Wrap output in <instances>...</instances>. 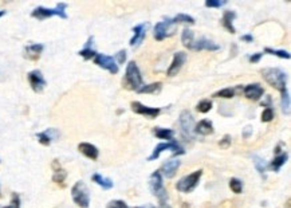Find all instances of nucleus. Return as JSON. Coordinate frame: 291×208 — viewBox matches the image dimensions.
Segmentation results:
<instances>
[{
    "mask_svg": "<svg viewBox=\"0 0 291 208\" xmlns=\"http://www.w3.org/2000/svg\"><path fill=\"white\" fill-rule=\"evenodd\" d=\"M263 78L266 79V82L268 85H271L272 88H275L279 92H284L286 89V82H287V75L286 73L280 69H276V67H268V69H263L262 71Z\"/></svg>",
    "mask_w": 291,
    "mask_h": 208,
    "instance_id": "f257e3e1",
    "label": "nucleus"
},
{
    "mask_svg": "<svg viewBox=\"0 0 291 208\" xmlns=\"http://www.w3.org/2000/svg\"><path fill=\"white\" fill-rule=\"evenodd\" d=\"M125 86L130 90H136L138 92L140 89L144 86L142 85V75L141 71L138 69L137 63L129 62L126 67V73H125Z\"/></svg>",
    "mask_w": 291,
    "mask_h": 208,
    "instance_id": "f03ea898",
    "label": "nucleus"
},
{
    "mask_svg": "<svg viewBox=\"0 0 291 208\" xmlns=\"http://www.w3.org/2000/svg\"><path fill=\"white\" fill-rule=\"evenodd\" d=\"M66 7L67 5H65V3H58L55 9L38 7V9H35L33 13H31V17L37 18L38 21H45L47 18L54 17V15H58V17L62 18V19H67Z\"/></svg>",
    "mask_w": 291,
    "mask_h": 208,
    "instance_id": "7ed1b4c3",
    "label": "nucleus"
},
{
    "mask_svg": "<svg viewBox=\"0 0 291 208\" xmlns=\"http://www.w3.org/2000/svg\"><path fill=\"white\" fill-rule=\"evenodd\" d=\"M149 187L152 193L158 199L160 204H161V205H165L166 200H168V192H166V189L164 188L160 171H156L154 173H152L149 180Z\"/></svg>",
    "mask_w": 291,
    "mask_h": 208,
    "instance_id": "20e7f679",
    "label": "nucleus"
},
{
    "mask_svg": "<svg viewBox=\"0 0 291 208\" xmlns=\"http://www.w3.org/2000/svg\"><path fill=\"white\" fill-rule=\"evenodd\" d=\"M71 196L74 203L81 208H88L90 204V193L83 181H77L74 187L71 188Z\"/></svg>",
    "mask_w": 291,
    "mask_h": 208,
    "instance_id": "39448f33",
    "label": "nucleus"
},
{
    "mask_svg": "<svg viewBox=\"0 0 291 208\" xmlns=\"http://www.w3.org/2000/svg\"><path fill=\"white\" fill-rule=\"evenodd\" d=\"M201 171H195L193 173L188 176H184L183 179L179 180V183L176 184V188H177V191L180 192H191L193 191L196 188V185L199 184V180L201 177Z\"/></svg>",
    "mask_w": 291,
    "mask_h": 208,
    "instance_id": "423d86ee",
    "label": "nucleus"
},
{
    "mask_svg": "<svg viewBox=\"0 0 291 208\" xmlns=\"http://www.w3.org/2000/svg\"><path fill=\"white\" fill-rule=\"evenodd\" d=\"M164 150H173V154H184L183 148H181V146H180L175 140H173V141L161 142V144H158V145L154 148L153 153H152V156H150L148 160H149V161H153V160L158 158V156H160L161 152H164Z\"/></svg>",
    "mask_w": 291,
    "mask_h": 208,
    "instance_id": "0eeeda50",
    "label": "nucleus"
},
{
    "mask_svg": "<svg viewBox=\"0 0 291 208\" xmlns=\"http://www.w3.org/2000/svg\"><path fill=\"white\" fill-rule=\"evenodd\" d=\"M176 31L175 25L172 23L171 19H166L165 22H160L154 26V38L157 41H162L169 35H173Z\"/></svg>",
    "mask_w": 291,
    "mask_h": 208,
    "instance_id": "6e6552de",
    "label": "nucleus"
},
{
    "mask_svg": "<svg viewBox=\"0 0 291 208\" xmlns=\"http://www.w3.org/2000/svg\"><path fill=\"white\" fill-rule=\"evenodd\" d=\"M180 126L183 129V133L185 137L193 138V133H195V121L193 117L188 110H184L180 114Z\"/></svg>",
    "mask_w": 291,
    "mask_h": 208,
    "instance_id": "1a4fd4ad",
    "label": "nucleus"
},
{
    "mask_svg": "<svg viewBox=\"0 0 291 208\" xmlns=\"http://www.w3.org/2000/svg\"><path fill=\"white\" fill-rule=\"evenodd\" d=\"M94 63L97 66L102 67L105 70H108L112 74H117L118 73V65L116 63V59L113 57H108L105 54H97L94 57Z\"/></svg>",
    "mask_w": 291,
    "mask_h": 208,
    "instance_id": "9d476101",
    "label": "nucleus"
},
{
    "mask_svg": "<svg viewBox=\"0 0 291 208\" xmlns=\"http://www.w3.org/2000/svg\"><path fill=\"white\" fill-rule=\"evenodd\" d=\"M29 82L34 92L41 93L46 86V79L39 70H33L29 73Z\"/></svg>",
    "mask_w": 291,
    "mask_h": 208,
    "instance_id": "9b49d317",
    "label": "nucleus"
},
{
    "mask_svg": "<svg viewBox=\"0 0 291 208\" xmlns=\"http://www.w3.org/2000/svg\"><path fill=\"white\" fill-rule=\"evenodd\" d=\"M187 61V54L184 53V51H179V53H176L175 57H173V61H172L171 66L166 71V74L168 77H173V75H177L180 70H181V67L184 66V63Z\"/></svg>",
    "mask_w": 291,
    "mask_h": 208,
    "instance_id": "f8f14e48",
    "label": "nucleus"
},
{
    "mask_svg": "<svg viewBox=\"0 0 291 208\" xmlns=\"http://www.w3.org/2000/svg\"><path fill=\"white\" fill-rule=\"evenodd\" d=\"M149 27V23H141V25L136 26L133 29V38L130 39V46L132 47H138L141 45L144 39L146 37V30Z\"/></svg>",
    "mask_w": 291,
    "mask_h": 208,
    "instance_id": "ddd939ff",
    "label": "nucleus"
},
{
    "mask_svg": "<svg viewBox=\"0 0 291 208\" xmlns=\"http://www.w3.org/2000/svg\"><path fill=\"white\" fill-rule=\"evenodd\" d=\"M191 50L195 51H200V50H208V51H216L219 50L220 47L216 43H213L212 41H209V39H205V38H201L199 41H193L191 46H189Z\"/></svg>",
    "mask_w": 291,
    "mask_h": 208,
    "instance_id": "4468645a",
    "label": "nucleus"
},
{
    "mask_svg": "<svg viewBox=\"0 0 291 208\" xmlns=\"http://www.w3.org/2000/svg\"><path fill=\"white\" fill-rule=\"evenodd\" d=\"M132 109H133L134 113L142 114V116L150 117V118L157 117L158 114H160V109L149 108V106H145V105L140 104V102H133V104H132Z\"/></svg>",
    "mask_w": 291,
    "mask_h": 208,
    "instance_id": "2eb2a0df",
    "label": "nucleus"
},
{
    "mask_svg": "<svg viewBox=\"0 0 291 208\" xmlns=\"http://www.w3.org/2000/svg\"><path fill=\"white\" fill-rule=\"evenodd\" d=\"M263 88L259 85V83H252V85H248L244 88V96L248 98V100L258 101L260 100V97L263 96Z\"/></svg>",
    "mask_w": 291,
    "mask_h": 208,
    "instance_id": "dca6fc26",
    "label": "nucleus"
},
{
    "mask_svg": "<svg viewBox=\"0 0 291 208\" xmlns=\"http://www.w3.org/2000/svg\"><path fill=\"white\" fill-rule=\"evenodd\" d=\"M78 149L83 156L92 158V160H97L98 154H100V150L97 149V146H94L93 144H89V142H81L78 145Z\"/></svg>",
    "mask_w": 291,
    "mask_h": 208,
    "instance_id": "f3484780",
    "label": "nucleus"
},
{
    "mask_svg": "<svg viewBox=\"0 0 291 208\" xmlns=\"http://www.w3.org/2000/svg\"><path fill=\"white\" fill-rule=\"evenodd\" d=\"M43 49H45L43 45H39V43L29 45V46L25 47V57L27 59H31V61H37L41 57Z\"/></svg>",
    "mask_w": 291,
    "mask_h": 208,
    "instance_id": "a211bd4d",
    "label": "nucleus"
},
{
    "mask_svg": "<svg viewBox=\"0 0 291 208\" xmlns=\"http://www.w3.org/2000/svg\"><path fill=\"white\" fill-rule=\"evenodd\" d=\"M180 164H181V162H180L179 160H171V161H166L165 164L162 165V173H164V176L168 177V179L173 177L176 172H177V169H179Z\"/></svg>",
    "mask_w": 291,
    "mask_h": 208,
    "instance_id": "6ab92c4d",
    "label": "nucleus"
},
{
    "mask_svg": "<svg viewBox=\"0 0 291 208\" xmlns=\"http://www.w3.org/2000/svg\"><path fill=\"white\" fill-rule=\"evenodd\" d=\"M196 133L201 134V136H208V134L213 133V125L209 120H201L195 128Z\"/></svg>",
    "mask_w": 291,
    "mask_h": 208,
    "instance_id": "aec40b11",
    "label": "nucleus"
},
{
    "mask_svg": "<svg viewBox=\"0 0 291 208\" xmlns=\"http://www.w3.org/2000/svg\"><path fill=\"white\" fill-rule=\"evenodd\" d=\"M53 169H54V175H53V180H54L55 183L58 184H63V181H65V179H66V171L63 169L62 166H61V164H59L57 160H54L53 161Z\"/></svg>",
    "mask_w": 291,
    "mask_h": 208,
    "instance_id": "412c9836",
    "label": "nucleus"
},
{
    "mask_svg": "<svg viewBox=\"0 0 291 208\" xmlns=\"http://www.w3.org/2000/svg\"><path fill=\"white\" fill-rule=\"evenodd\" d=\"M236 18V14L233 13V11H225L224 15H223V26H224L225 30H228L231 34H235V27H233V19Z\"/></svg>",
    "mask_w": 291,
    "mask_h": 208,
    "instance_id": "4be33fe9",
    "label": "nucleus"
},
{
    "mask_svg": "<svg viewBox=\"0 0 291 208\" xmlns=\"http://www.w3.org/2000/svg\"><path fill=\"white\" fill-rule=\"evenodd\" d=\"M93 39H94V38H93V37L89 38V41H88V43H86V46H85V49H83V50H81L78 53V54L81 55V57H83V58H85V59H92V58H94V57H96V55H97L96 51H94L92 49Z\"/></svg>",
    "mask_w": 291,
    "mask_h": 208,
    "instance_id": "5701e85b",
    "label": "nucleus"
},
{
    "mask_svg": "<svg viewBox=\"0 0 291 208\" xmlns=\"http://www.w3.org/2000/svg\"><path fill=\"white\" fill-rule=\"evenodd\" d=\"M162 83L161 82H156V83H150V85H145L142 86L137 93H145V94H156V93L161 92Z\"/></svg>",
    "mask_w": 291,
    "mask_h": 208,
    "instance_id": "b1692460",
    "label": "nucleus"
},
{
    "mask_svg": "<svg viewBox=\"0 0 291 208\" xmlns=\"http://www.w3.org/2000/svg\"><path fill=\"white\" fill-rule=\"evenodd\" d=\"M154 134H156V137L162 138V140H166V141H173V134L175 132L172 129H161V128H156L154 129Z\"/></svg>",
    "mask_w": 291,
    "mask_h": 208,
    "instance_id": "393cba45",
    "label": "nucleus"
},
{
    "mask_svg": "<svg viewBox=\"0 0 291 208\" xmlns=\"http://www.w3.org/2000/svg\"><path fill=\"white\" fill-rule=\"evenodd\" d=\"M93 181L94 183H97L98 185H101L102 188H105V189H110V188L113 187V181L110 179H106V177H104L102 175H100V173H96V175H93Z\"/></svg>",
    "mask_w": 291,
    "mask_h": 208,
    "instance_id": "a878e982",
    "label": "nucleus"
},
{
    "mask_svg": "<svg viewBox=\"0 0 291 208\" xmlns=\"http://www.w3.org/2000/svg\"><path fill=\"white\" fill-rule=\"evenodd\" d=\"M195 41V35H193V31L189 29H184L183 34H181V42H183V45L185 47L189 49L192 43Z\"/></svg>",
    "mask_w": 291,
    "mask_h": 208,
    "instance_id": "bb28decb",
    "label": "nucleus"
},
{
    "mask_svg": "<svg viewBox=\"0 0 291 208\" xmlns=\"http://www.w3.org/2000/svg\"><path fill=\"white\" fill-rule=\"evenodd\" d=\"M171 22L173 25H179V23H188V25H195V19L189 15H185V14H179L176 15L173 19H171Z\"/></svg>",
    "mask_w": 291,
    "mask_h": 208,
    "instance_id": "cd10ccee",
    "label": "nucleus"
},
{
    "mask_svg": "<svg viewBox=\"0 0 291 208\" xmlns=\"http://www.w3.org/2000/svg\"><path fill=\"white\" fill-rule=\"evenodd\" d=\"M282 112L286 114V116H290L291 112V105H290V94L287 90L282 93Z\"/></svg>",
    "mask_w": 291,
    "mask_h": 208,
    "instance_id": "c85d7f7f",
    "label": "nucleus"
},
{
    "mask_svg": "<svg viewBox=\"0 0 291 208\" xmlns=\"http://www.w3.org/2000/svg\"><path fill=\"white\" fill-rule=\"evenodd\" d=\"M286 160H287V153L278 154V156L274 158V161L271 162V168H272L274 171H279V169H280V166L286 162Z\"/></svg>",
    "mask_w": 291,
    "mask_h": 208,
    "instance_id": "c756f323",
    "label": "nucleus"
},
{
    "mask_svg": "<svg viewBox=\"0 0 291 208\" xmlns=\"http://www.w3.org/2000/svg\"><path fill=\"white\" fill-rule=\"evenodd\" d=\"M252 160H254L255 168L258 169V172L260 173V175H263V173H264L267 169L266 161H264L262 157H259V156H252Z\"/></svg>",
    "mask_w": 291,
    "mask_h": 208,
    "instance_id": "7c9ffc66",
    "label": "nucleus"
},
{
    "mask_svg": "<svg viewBox=\"0 0 291 208\" xmlns=\"http://www.w3.org/2000/svg\"><path fill=\"white\" fill-rule=\"evenodd\" d=\"M211 109H212V102L209 100L200 101L199 105H197V110L200 113H208Z\"/></svg>",
    "mask_w": 291,
    "mask_h": 208,
    "instance_id": "2f4dec72",
    "label": "nucleus"
},
{
    "mask_svg": "<svg viewBox=\"0 0 291 208\" xmlns=\"http://www.w3.org/2000/svg\"><path fill=\"white\" fill-rule=\"evenodd\" d=\"M229 188L232 189L233 193H241L243 191V184L239 179H231L229 181Z\"/></svg>",
    "mask_w": 291,
    "mask_h": 208,
    "instance_id": "473e14b6",
    "label": "nucleus"
},
{
    "mask_svg": "<svg viewBox=\"0 0 291 208\" xmlns=\"http://www.w3.org/2000/svg\"><path fill=\"white\" fill-rule=\"evenodd\" d=\"M37 138H38V141L41 142L42 145H50L51 141H53V138L47 134L46 130H45V132H42V133H38Z\"/></svg>",
    "mask_w": 291,
    "mask_h": 208,
    "instance_id": "72a5a7b5",
    "label": "nucleus"
},
{
    "mask_svg": "<svg viewBox=\"0 0 291 208\" xmlns=\"http://www.w3.org/2000/svg\"><path fill=\"white\" fill-rule=\"evenodd\" d=\"M235 96V92H233V89L231 88H227V89H223V90H220V92H217L216 94H215V97H220V98H232V97Z\"/></svg>",
    "mask_w": 291,
    "mask_h": 208,
    "instance_id": "f704fd0d",
    "label": "nucleus"
},
{
    "mask_svg": "<svg viewBox=\"0 0 291 208\" xmlns=\"http://www.w3.org/2000/svg\"><path fill=\"white\" fill-rule=\"evenodd\" d=\"M266 53H270V54H272V55H276V57H279V58L290 59V54H288L287 51H283V50H272V49H268V47H267V49H266Z\"/></svg>",
    "mask_w": 291,
    "mask_h": 208,
    "instance_id": "c9c22d12",
    "label": "nucleus"
},
{
    "mask_svg": "<svg viewBox=\"0 0 291 208\" xmlns=\"http://www.w3.org/2000/svg\"><path fill=\"white\" fill-rule=\"evenodd\" d=\"M274 118V110L271 108H266L262 113V122H270Z\"/></svg>",
    "mask_w": 291,
    "mask_h": 208,
    "instance_id": "e433bc0d",
    "label": "nucleus"
},
{
    "mask_svg": "<svg viewBox=\"0 0 291 208\" xmlns=\"http://www.w3.org/2000/svg\"><path fill=\"white\" fill-rule=\"evenodd\" d=\"M106 208H128V204L122 200H112V201H109Z\"/></svg>",
    "mask_w": 291,
    "mask_h": 208,
    "instance_id": "4c0bfd02",
    "label": "nucleus"
},
{
    "mask_svg": "<svg viewBox=\"0 0 291 208\" xmlns=\"http://www.w3.org/2000/svg\"><path fill=\"white\" fill-rule=\"evenodd\" d=\"M225 3H227V2H220V0H207V2H205V7H209V9H212V7L219 9L221 6H224Z\"/></svg>",
    "mask_w": 291,
    "mask_h": 208,
    "instance_id": "58836bf2",
    "label": "nucleus"
},
{
    "mask_svg": "<svg viewBox=\"0 0 291 208\" xmlns=\"http://www.w3.org/2000/svg\"><path fill=\"white\" fill-rule=\"evenodd\" d=\"M3 208H21V199H19V196H18L17 193H14L13 201H11V204H10V205H7V207H3Z\"/></svg>",
    "mask_w": 291,
    "mask_h": 208,
    "instance_id": "ea45409f",
    "label": "nucleus"
},
{
    "mask_svg": "<svg viewBox=\"0 0 291 208\" xmlns=\"http://www.w3.org/2000/svg\"><path fill=\"white\" fill-rule=\"evenodd\" d=\"M114 59H117V62L120 63V65H122V63L126 61V51L125 50L118 51V53L116 54V57H114Z\"/></svg>",
    "mask_w": 291,
    "mask_h": 208,
    "instance_id": "a19ab883",
    "label": "nucleus"
},
{
    "mask_svg": "<svg viewBox=\"0 0 291 208\" xmlns=\"http://www.w3.org/2000/svg\"><path fill=\"white\" fill-rule=\"evenodd\" d=\"M231 145V136H228V134H225L224 138L220 141V146L221 148H228V146Z\"/></svg>",
    "mask_w": 291,
    "mask_h": 208,
    "instance_id": "79ce46f5",
    "label": "nucleus"
},
{
    "mask_svg": "<svg viewBox=\"0 0 291 208\" xmlns=\"http://www.w3.org/2000/svg\"><path fill=\"white\" fill-rule=\"evenodd\" d=\"M260 58H262V54H260V53H256V54L252 55V57H249V62L256 63V62H259V59Z\"/></svg>",
    "mask_w": 291,
    "mask_h": 208,
    "instance_id": "37998d69",
    "label": "nucleus"
},
{
    "mask_svg": "<svg viewBox=\"0 0 291 208\" xmlns=\"http://www.w3.org/2000/svg\"><path fill=\"white\" fill-rule=\"evenodd\" d=\"M241 39H243V41H245V42H252V41H254V38L251 37V35H243V37H241Z\"/></svg>",
    "mask_w": 291,
    "mask_h": 208,
    "instance_id": "c03bdc74",
    "label": "nucleus"
},
{
    "mask_svg": "<svg viewBox=\"0 0 291 208\" xmlns=\"http://www.w3.org/2000/svg\"><path fill=\"white\" fill-rule=\"evenodd\" d=\"M251 126H247V128H245V130H244V137H248L249 136V132H251Z\"/></svg>",
    "mask_w": 291,
    "mask_h": 208,
    "instance_id": "a18cd8bd",
    "label": "nucleus"
},
{
    "mask_svg": "<svg viewBox=\"0 0 291 208\" xmlns=\"http://www.w3.org/2000/svg\"><path fill=\"white\" fill-rule=\"evenodd\" d=\"M5 14H6V11H0V18L3 17V15H5Z\"/></svg>",
    "mask_w": 291,
    "mask_h": 208,
    "instance_id": "49530a36",
    "label": "nucleus"
},
{
    "mask_svg": "<svg viewBox=\"0 0 291 208\" xmlns=\"http://www.w3.org/2000/svg\"><path fill=\"white\" fill-rule=\"evenodd\" d=\"M161 208H169V207H166V205H162V207H161Z\"/></svg>",
    "mask_w": 291,
    "mask_h": 208,
    "instance_id": "de8ad7c7",
    "label": "nucleus"
},
{
    "mask_svg": "<svg viewBox=\"0 0 291 208\" xmlns=\"http://www.w3.org/2000/svg\"><path fill=\"white\" fill-rule=\"evenodd\" d=\"M0 196H2V193H0Z\"/></svg>",
    "mask_w": 291,
    "mask_h": 208,
    "instance_id": "09e8293b",
    "label": "nucleus"
},
{
    "mask_svg": "<svg viewBox=\"0 0 291 208\" xmlns=\"http://www.w3.org/2000/svg\"><path fill=\"white\" fill-rule=\"evenodd\" d=\"M137 208H140V207H137Z\"/></svg>",
    "mask_w": 291,
    "mask_h": 208,
    "instance_id": "8fccbe9b",
    "label": "nucleus"
}]
</instances>
